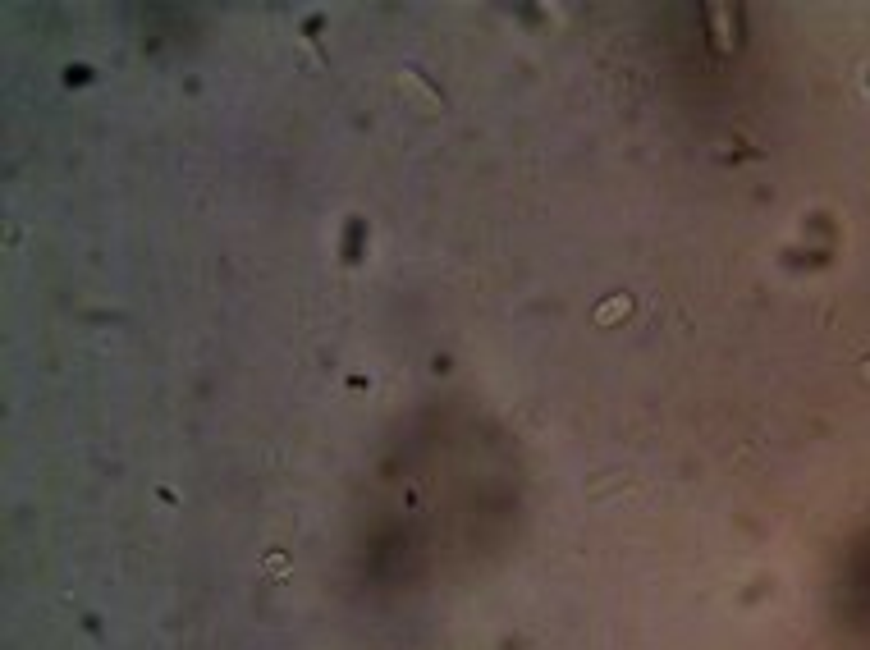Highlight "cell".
<instances>
[{
    "instance_id": "7a4b0ae2",
    "label": "cell",
    "mask_w": 870,
    "mask_h": 650,
    "mask_svg": "<svg viewBox=\"0 0 870 650\" xmlns=\"http://www.w3.org/2000/svg\"><path fill=\"white\" fill-rule=\"evenodd\" d=\"M623 312H628V298H619V303H605L596 312V321H609V316H623Z\"/></svg>"
},
{
    "instance_id": "6da1fadb",
    "label": "cell",
    "mask_w": 870,
    "mask_h": 650,
    "mask_svg": "<svg viewBox=\"0 0 870 650\" xmlns=\"http://www.w3.org/2000/svg\"><path fill=\"white\" fill-rule=\"evenodd\" d=\"M399 87L417 101V110H426V115H440V97H435V87H426L413 69H403V74H399Z\"/></svg>"
}]
</instances>
